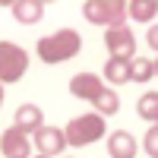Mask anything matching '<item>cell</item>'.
Instances as JSON below:
<instances>
[{
  "label": "cell",
  "mask_w": 158,
  "mask_h": 158,
  "mask_svg": "<svg viewBox=\"0 0 158 158\" xmlns=\"http://www.w3.org/2000/svg\"><path fill=\"white\" fill-rule=\"evenodd\" d=\"M0 104H3V85H0Z\"/></svg>",
  "instance_id": "cell-20"
},
{
  "label": "cell",
  "mask_w": 158,
  "mask_h": 158,
  "mask_svg": "<svg viewBox=\"0 0 158 158\" xmlns=\"http://www.w3.org/2000/svg\"><path fill=\"white\" fill-rule=\"evenodd\" d=\"M35 51H38V57L44 63H63V60H73L82 51V38H79L76 29H57L54 35L38 38Z\"/></svg>",
  "instance_id": "cell-1"
},
{
  "label": "cell",
  "mask_w": 158,
  "mask_h": 158,
  "mask_svg": "<svg viewBox=\"0 0 158 158\" xmlns=\"http://www.w3.org/2000/svg\"><path fill=\"white\" fill-rule=\"evenodd\" d=\"M152 63H155V76H158V57H155V60H152Z\"/></svg>",
  "instance_id": "cell-19"
},
{
  "label": "cell",
  "mask_w": 158,
  "mask_h": 158,
  "mask_svg": "<svg viewBox=\"0 0 158 158\" xmlns=\"http://www.w3.org/2000/svg\"><path fill=\"white\" fill-rule=\"evenodd\" d=\"M0 152L6 158H29L32 155V142L25 133H19L16 127H10L3 136H0Z\"/></svg>",
  "instance_id": "cell-8"
},
{
  "label": "cell",
  "mask_w": 158,
  "mask_h": 158,
  "mask_svg": "<svg viewBox=\"0 0 158 158\" xmlns=\"http://www.w3.org/2000/svg\"><path fill=\"white\" fill-rule=\"evenodd\" d=\"M92 104H95V114H101V117H111V114L120 111V98H117V92L108 89V85L101 89V95L92 101Z\"/></svg>",
  "instance_id": "cell-14"
},
{
  "label": "cell",
  "mask_w": 158,
  "mask_h": 158,
  "mask_svg": "<svg viewBox=\"0 0 158 158\" xmlns=\"http://www.w3.org/2000/svg\"><path fill=\"white\" fill-rule=\"evenodd\" d=\"M38 158H44V155H38Z\"/></svg>",
  "instance_id": "cell-21"
},
{
  "label": "cell",
  "mask_w": 158,
  "mask_h": 158,
  "mask_svg": "<svg viewBox=\"0 0 158 158\" xmlns=\"http://www.w3.org/2000/svg\"><path fill=\"white\" fill-rule=\"evenodd\" d=\"M146 41H149V48H152V51H158V22H155V25H149Z\"/></svg>",
  "instance_id": "cell-18"
},
{
  "label": "cell",
  "mask_w": 158,
  "mask_h": 158,
  "mask_svg": "<svg viewBox=\"0 0 158 158\" xmlns=\"http://www.w3.org/2000/svg\"><path fill=\"white\" fill-rule=\"evenodd\" d=\"M104 133H108V127H104V117L101 114H79L67 123L63 130V136H67V146H92V142H98Z\"/></svg>",
  "instance_id": "cell-2"
},
{
  "label": "cell",
  "mask_w": 158,
  "mask_h": 158,
  "mask_svg": "<svg viewBox=\"0 0 158 158\" xmlns=\"http://www.w3.org/2000/svg\"><path fill=\"white\" fill-rule=\"evenodd\" d=\"M101 89H104V82H101V76H95V73H76L70 79V95L82 98V101H95L101 95Z\"/></svg>",
  "instance_id": "cell-7"
},
{
  "label": "cell",
  "mask_w": 158,
  "mask_h": 158,
  "mask_svg": "<svg viewBox=\"0 0 158 158\" xmlns=\"http://www.w3.org/2000/svg\"><path fill=\"white\" fill-rule=\"evenodd\" d=\"M155 76V63L149 57H133L130 60V82H149Z\"/></svg>",
  "instance_id": "cell-15"
},
{
  "label": "cell",
  "mask_w": 158,
  "mask_h": 158,
  "mask_svg": "<svg viewBox=\"0 0 158 158\" xmlns=\"http://www.w3.org/2000/svg\"><path fill=\"white\" fill-rule=\"evenodd\" d=\"M104 48L111 51V57L133 60L136 57V38L130 32V25H111V29L104 32Z\"/></svg>",
  "instance_id": "cell-5"
},
{
  "label": "cell",
  "mask_w": 158,
  "mask_h": 158,
  "mask_svg": "<svg viewBox=\"0 0 158 158\" xmlns=\"http://www.w3.org/2000/svg\"><path fill=\"white\" fill-rule=\"evenodd\" d=\"M127 16L136 22H152L158 16V0H133L127 6Z\"/></svg>",
  "instance_id": "cell-13"
},
{
  "label": "cell",
  "mask_w": 158,
  "mask_h": 158,
  "mask_svg": "<svg viewBox=\"0 0 158 158\" xmlns=\"http://www.w3.org/2000/svg\"><path fill=\"white\" fill-rule=\"evenodd\" d=\"M29 70V54L13 44V41H0V85L3 82H19Z\"/></svg>",
  "instance_id": "cell-4"
},
{
  "label": "cell",
  "mask_w": 158,
  "mask_h": 158,
  "mask_svg": "<svg viewBox=\"0 0 158 158\" xmlns=\"http://www.w3.org/2000/svg\"><path fill=\"white\" fill-rule=\"evenodd\" d=\"M104 79H108L111 85H123V82H130V60L108 57V63H104Z\"/></svg>",
  "instance_id": "cell-12"
},
{
  "label": "cell",
  "mask_w": 158,
  "mask_h": 158,
  "mask_svg": "<svg viewBox=\"0 0 158 158\" xmlns=\"http://www.w3.org/2000/svg\"><path fill=\"white\" fill-rule=\"evenodd\" d=\"M13 127L19 130V133H38V130L44 127V114L38 104H19L16 108V117H13Z\"/></svg>",
  "instance_id": "cell-9"
},
{
  "label": "cell",
  "mask_w": 158,
  "mask_h": 158,
  "mask_svg": "<svg viewBox=\"0 0 158 158\" xmlns=\"http://www.w3.org/2000/svg\"><path fill=\"white\" fill-rule=\"evenodd\" d=\"M82 16L92 25H123L127 19V3L123 0H85L82 3Z\"/></svg>",
  "instance_id": "cell-3"
},
{
  "label": "cell",
  "mask_w": 158,
  "mask_h": 158,
  "mask_svg": "<svg viewBox=\"0 0 158 158\" xmlns=\"http://www.w3.org/2000/svg\"><path fill=\"white\" fill-rule=\"evenodd\" d=\"M108 155L111 158H136V139L127 130H114L108 136Z\"/></svg>",
  "instance_id": "cell-10"
},
{
  "label": "cell",
  "mask_w": 158,
  "mask_h": 158,
  "mask_svg": "<svg viewBox=\"0 0 158 158\" xmlns=\"http://www.w3.org/2000/svg\"><path fill=\"white\" fill-rule=\"evenodd\" d=\"M142 146H146V152H149L152 158H158V123L149 127V133H146V139H142Z\"/></svg>",
  "instance_id": "cell-17"
},
{
  "label": "cell",
  "mask_w": 158,
  "mask_h": 158,
  "mask_svg": "<svg viewBox=\"0 0 158 158\" xmlns=\"http://www.w3.org/2000/svg\"><path fill=\"white\" fill-rule=\"evenodd\" d=\"M35 149L44 158H57L63 149H67V136H63L60 127H41L35 133Z\"/></svg>",
  "instance_id": "cell-6"
},
{
  "label": "cell",
  "mask_w": 158,
  "mask_h": 158,
  "mask_svg": "<svg viewBox=\"0 0 158 158\" xmlns=\"http://www.w3.org/2000/svg\"><path fill=\"white\" fill-rule=\"evenodd\" d=\"M10 10H13V19L22 22V25H35L38 19L44 16V3H41V0H16Z\"/></svg>",
  "instance_id": "cell-11"
},
{
  "label": "cell",
  "mask_w": 158,
  "mask_h": 158,
  "mask_svg": "<svg viewBox=\"0 0 158 158\" xmlns=\"http://www.w3.org/2000/svg\"><path fill=\"white\" fill-rule=\"evenodd\" d=\"M136 114L149 123H158V92H146L139 101H136Z\"/></svg>",
  "instance_id": "cell-16"
}]
</instances>
